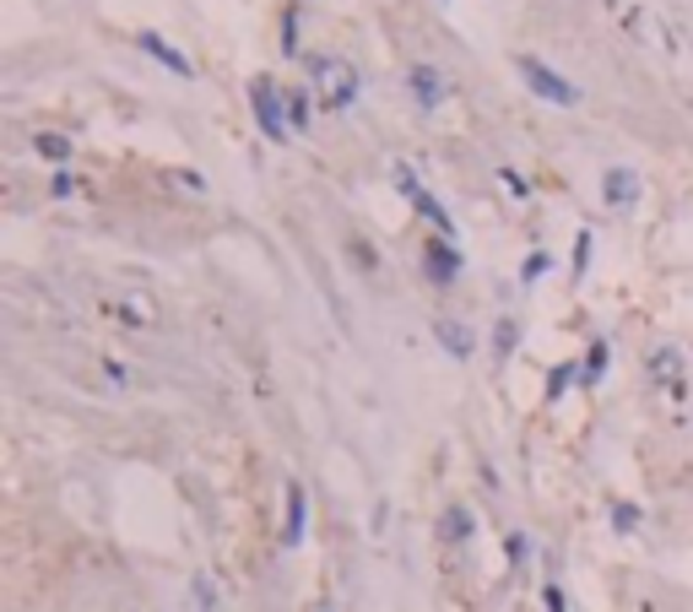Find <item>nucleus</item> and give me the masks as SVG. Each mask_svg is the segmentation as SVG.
Masks as SVG:
<instances>
[{
	"mask_svg": "<svg viewBox=\"0 0 693 612\" xmlns=\"http://www.w3.org/2000/svg\"><path fill=\"white\" fill-rule=\"evenodd\" d=\"M407 82H413V98L422 109H439V104H444V76H439L433 65H413Z\"/></svg>",
	"mask_w": 693,
	"mask_h": 612,
	"instance_id": "obj_10",
	"label": "nucleus"
},
{
	"mask_svg": "<svg viewBox=\"0 0 693 612\" xmlns=\"http://www.w3.org/2000/svg\"><path fill=\"white\" fill-rule=\"evenodd\" d=\"M461 250L450 244V239H428V250H422V272H428V283L433 288H450L455 277H461Z\"/></svg>",
	"mask_w": 693,
	"mask_h": 612,
	"instance_id": "obj_5",
	"label": "nucleus"
},
{
	"mask_svg": "<svg viewBox=\"0 0 693 612\" xmlns=\"http://www.w3.org/2000/svg\"><path fill=\"white\" fill-rule=\"evenodd\" d=\"M515 65H521V82H526V87H531L542 104H558V109L580 104V87H574V82H563V76H558L548 60H537V55H521Z\"/></svg>",
	"mask_w": 693,
	"mask_h": 612,
	"instance_id": "obj_4",
	"label": "nucleus"
},
{
	"mask_svg": "<svg viewBox=\"0 0 693 612\" xmlns=\"http://www.w3.org/2000/svg\"><path fill=\"white\" fill-rule=\"evenodd\" d=\"M309 82H314V104L320 109H353L358 104V71L336 55H309Z\"/></svg>",
	"mask_w": 693,
	"mask_h": 612,
	"instance_id": "obj_1",
	"label": "nucleus"
},
{
	"mask_svg": "<svg viewBox=\"0 0 693 612\" xmlns=\"http://www.w3.org/2000/svg\"><path fill=\"white\" fill-rule=\"evenodd\" d=\"M433 341H439L450 358H471V352H477V336H471L461 320H450V314H439V320H433Z\"/></svg>",
	"mask_w": 693,
	"mask_h": 612,
	"instance_id": "obj_9",
	"label": "nucleus"
},
{
	"mask_svg": "<svg viewBox=\"0 0 693 612\" xmlns=\"http://www.w3.org/2000/svg\"><path fill=\"white\" fill-rule=\"evenodd\" d=\"M590 244H596V239H590V228H580V239H574V277H585V272H590Z\"/></svg>",
	"mask_w": 693,
	"mask_h": 612,
	"instance_id": "obj_19",
	"label": "nucleus"
},
{
	"mask_svg": "<svg viewBox=\"0 0 693 612\" xmlns=\"http://www.w3.org/2000/svg\"><path fill=\"white\" fill-rule=\"evenodd\" d=\"M471 531H477V520H471V509H466V504H450V509L439 515V537H444V542H455V548H461Z\"/></svg>",
	"mask_w": 693,
	"mask_h": 612,
	"instance_id": "obj_11",
	"label": "nucleus"
},
{
	"mask_svg": "<svg viewBox=\"0 0 693 612\" xmlns=\"http://www.w3.org/2000/svg\"><path fill=\"white\" fill-rule=\"evenodd\" d=\"M548 266H553V255H542V250H537V255L521 266V283H537V277H548Z\"/></svg>",
	"mask_w": 693,
	"mask_h": 612,
	"instance_id": "obj_21",
	"label": "nucleus"
},
{
	"mask_svg": "<svg viewBox=\"0 0 693 612\" xmlns=\"http://www.w3.org/2000/svg\"><path fill=\"white\" fill-rule=\"evenodd\" d=\"M542 608H548V612H569V597H563L558 586H542Z\"/></svg>",
	"mask_w": 693,
	"mask_h": 612,
	"instance_id": "obj_26",
	"label": "nucleus"
},
{
	"mask_svg": "<svg viewBox=\"0 0 693 612\" xmlns=\"http://www.w3.org/2000/svg\"><path fill=\"white\" fill-rule=\"evenodd\" d=\"M168 179H174V184H184V190H190V195H201V190H206V179H201V173H195V168H174V173H168Z\"/></svg>",
	"mask_w": 693,
	"mask_h": 612,
	"instance_id": "obj_23",
	"label": "nucleus"
},
{
	"mask_svg": "<svg viewBox=\"0 0 693 612\" xmlns=\"http://www.w3.org/2000/svg\"><path fill=\"white\" fill-rule=\"evenodd\" d=\"M320 612H325V608H320Z\"/></svg>",
	"mask_w": 693,
	"mask_h": 612,
	"instance_id": "obj_27",
	"label": "nucleus"
},
{
	"mask_svg": "<svg viewBox=\"0 0 693 612\" xmlns=\"http://www.w3.org/2000/svg\"><path fill=\"white\" fill-rule=\"evenodd\" d=\"M612 531H618V537H634V531H640V504L618 499V504H612Z\"/></svg>",
	"mask_w": 693,
	"mask_h": 612,
	"instance_id": "obj_17",
	"label": "nucleus"
},
{
	"mask_svg": "<svg viewBox=\"0 0 693 612\" xmlns=\"http://www.w3.org/2000/svg\"><path fill=\"white\" fill-rule=\"evenodd\" d=\"M515 336H521V325H515V320L504 314V320L493 325V358H499V363H504V358L515 352Z\"/></svg>",
	"mask_w": 693,
	"mask_h": 612,
	"instance_id": "obj_16",
	"label": "nucleus"
},
{
	"mask_svg": "<svg viewBox=\"0 0 693 612\" xmlns=\"http://www.w3.org/2000/svg\"><path fill=\"white\" fill-rule=\"evenodd\" d=\"M136 49H146V55H152L163 71H174V76H195V65L184 60V49H174L163 33H136Z\"/></svg>",
	"mask_w": 693,
	"mask_h": 612,
	"instance_id": "obj_8",
	"label": "nucleus"
},
{
	"mask_svg": "<svg viewBox=\"0 0 693 612\" xmlns=\"http://www.w3.org/2000/svg\"><path fill=\"white\" fill-rule=\"evenodd\" d=\"M250 109H255L266 142H287V136H292V125H287V93H282L272 76H255V82H250Z\"/></svg>",
	"mask_w": 693,
	"mask_h": 612,
	"instance_id": "obj_3",
	"label": "nucleus"
},
{
	"mask_svg": "<svg viewBox=\"0 0 693 612\" xmlns=\"http://www.w3.org/2000/svg\"><path fill=\"white\" fill-rule=\"evenodd\" d=\"M33 153L49 157V163H71L76 147H71V136H60V131H38V136H33Z\"/></svg>",
	"mask_w": 693,
	"mask_h": 612,
	"instance_id": "obj_13",
	"label": "nucleus"
},
{
	"mask_svg": "<svg viewBox=\"0 0 693 612\" xmlns=\"http://www.w3.org/2000/svg\"><path fill=\"white\" fill-rule=\"evenodd\" d=\"M504 553H510V564H526V559H531V537H526V531H510V537H504Z\"/></svg>",
	"mask_w": 693,
	"mask_h": 612,
	"instance_id": "obj_20",
	"label": "nucleus"
},
{
	"mask_svg": "<svg viewBox=\"0 0 693 612\" xmlns=\"http://www.w3.org/2000/svg\"><path fill=\"white\" fill-rule=\"evenodd\" d=\"M282 49H298V11H282Z\"/></svg>",
	"mask_w": 693,
	"mask_h": 612,
	"instance_id": "obj_22",
	"label": "nucleus"
},
{
	"mask_svg": "<svg viewBox=\"0 0 693 612\" xmlns=\"http://www.w3.org/2000/svg\"><path fill=\"white\" fill-rule=\"evenodd\" d=\"M601 201H607L612 212H629V206L640 201V173H634V168H607V173H601Z\"/></svg>",
	"mask_w": 693,
	"mask_h": 612,
	"instance_id": "obj_6",
	"label": "nucleus"
},
{
	"mask_svg": "<svg viewBox=\"0 0 693 612\" xmlns=\"http://www.w3.org/2000/svg\"><path fill=\"white\" fill-rule=\"evenodd\" d=\"M76 190H82V184H76V173H65V168H60V173H55V184H49V195H60V201H65V195H76Z\"/></svg>",
	"mask_w": 693,
	"mask_h": 612,
	"instance_id": "obj_25",
	"label": "nucleus"
},
{
	"mask_svg": "<svg viewBox=\"0 0 693 612\" xmlns=\"http://www.w3.org/2000/svg\"><path fill=\"white\" fill-rule=\"evenodd\" d=\"M309 120H314V93H287V125L309 131Z\"/></svg>",
	"mask_w": 693,
	"mask_h": 612,
	"instance_id": "obj_15",
	"label": "nucleus"
},
{
	"mask_svg": "<svg viewBox=\"0 0 693 612\" xmlns=\"http://www.w3.org/2000/svg\"><path fill=\"white\" fill-rule=\"evenodd\" d=\"M569 385H580V363H558V369H548V401H558Z\"/></svg>",
	"mask_w": 693,
	"mask_h": 612,
	"instance_id": "obj_18",
	"label": "nucleus"
},
{
	"mask_svg": "<svg viewBox=\"0 0 693 612\" xmlns=\"http://www.w3.org/2000/svg\"><path fill=\"white\" fill-rule=\"evenodd\" d=\"M303 531H309V499H303V482H287V515H282V548H303Z\"/></svg>",
	"mask_w": 693,
	"mask_h": 612,
	"instance_id": "obj_7",
	"label": "nucleus"
},
{
	"mask_svg": "<svg viewBox=\"0 0 693 612\" xmlns=\"http://www.w3.org/2000/svg\"><path fill=\"white\" fill-rule=\"evenodd\" d=\"M391 173H396V184H402V195H407V206H413L417 217H422V223L433 228V239H450V244H455V223H450V212L439 206V195H433V190H428V184L417 179V173H413V168H407V163H396Z\"/></svg>",
	"mask_w": 693,
	"mask_h": 612,
	"instance_id": "obj_2",
	"label": "nucleus"
},
{
	"mask_svg": "<svg viewBox=\"0 0 693 612\" xmlns=\"http://www.w3.org/2000/svg\"><path fill=\"white\" fill-rule=\"evenodd\" d=\"M499 179H504V190H510L515 201H526V195H531V184H526V179H521L515 168H499Z\"/></svg>",
	"mask_w": 693,
	"mask_h": 612,
	"instance_id": "obj_24",
	"label": "nucleus"
},
{
	"mask_svg": "<svg viewBox=\"0 0 693 612\" xmlns=\"http://www.w3.org/2000/svg\"><path fill=\"white\" fill-rule=\"evenodd\" d=\"M650 374H656L661 385H672V391H678V374H683V352H678V347H661V352L650 358Z\"/></svg>",
	"mask_w": 693,
	"mask_h": 612,
	"instance_id": "obj_14",
	"label": "nucleus"
},
{
	"mask_svg": "<svg viewBox=\"0 0 693 612\" xmlns=\"http://www.w3.org/2000/svg\"><path fill=\"white\" fill-rule=\"evenodd\" d=\"M607 363H612V347H607V341H590V352H585V363H580V385L596 391L601 374H607Z\"/></svg>",
	"mask_w": 693,
	"mask_h": 612,
	"instance_id": "obj_12",
	"label": "nucleus"
}]
</instances>
